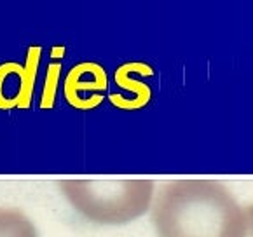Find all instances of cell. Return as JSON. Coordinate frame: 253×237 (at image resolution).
I'll return each mask as SVG.
<instances>
[{
	"label": "cell",
	"mask_w": 253,
	"mask_h": 237,
	"mask_svg": "<svg viewBox=\"0 0 253 237\" xmlns=\"http://www.w3.org/2000/svg\"><path fill=\"white\" fill-rule=\"evenodd\" d=\"M159 237H245L246 218L227 187L187 178L164 183L152 206Z\"/></svg>",
	"instance_id": "6da1fadb"
},
{
	"label": "cell",
	"mask_w": 253,
	"mask_h": 237,
	"mask_svg": "<svg viewBox=\"0 0 253 237\" xmlns=\"http://www.w3.org/2000/svg\"><path fill=\"white\" fill-rule=\"evenodd\" d=\"M63 197L86 220L98 225H124L149 211L152 180H61Z\"/></svg>",
	"instance_id": "7a4b0ae2"
},
{
	"label": "cell",
	"mask_w": 253,
	"mask_h": 237,
	"mask_svg": "<svg viewBox=\"0 0 253 237\" xmlns=\"http://www.w3.org/2000/svg\"><path fill=\"white\" fill-rule=\"evenodd\" d=\"M41 56L42 47L30 45L26 49L25 63H0V110L28 108L32 105Z\"/></svg>",
	"instance_id": "3957f363"
},
{
	"label": "cell",
	"mask_w": 253,
	"mask_h": 237,
	"mask_svg": "<svg viewBox=\"0 0 253 237\" xmlns=\"http://www.w3.org/2000/svg\"><path fill=\"white\" fill-rule=\"evenodd\" d=\"M108 75L96 61H81L65 75L63 96L75 110H94L105 100Z\"/></svg>",
	"instance_id": "277c9868"
},
{
	"label": "cell",
	"mask_w": 253,
	"mask_h": 237,
	"mask_svg": "<svg viewBox=\"0 0 253 237\" xmlns=\"http://www.w3.org/2000/svg\"><path fill=\"white\" fill-rule=\"evenodd\" d=\"M154 75V68L142 61L124 63L114 72V82L121 93H112L108 96L112 107L121 110H138L143 108L152 98V89L142 79Z\"/></svg>",
	"instance_id": "5b68a950"
},
{
	"label": "cell",
	"mask_w": 253,
	"mask_h": 237,
	"mask_svg": "<svg viewBox=\"0 0 253 237\" xmlns=\"http://www.w3.org/2000/svg\"><path fill=\"white\" fill-rule=\"evenodd\" d=\"M0 237H39L37 227L14 207H0Z\"/></svg>",
	"instance_id": "8992f818"
},
{
	"label": "cell",
	"mask_w": 253,
	"mask_h": 237,
	"mask_svg": "<svg viewBox=\"0 0 253 237\" xmlns=\"http://www.w3.org/2000/svg\"><path fill=\"white\" fill-rule=\"evenodd\" d=\"M60 79H61V61H54V59H52L51 63L47 65L44 85H42L41 103H39V107H41V108L49 110V108L54 107L56 96H58V85H60Z\"/></svg>",
	"instance_id": "52a82bcc"
},
{
	"label": "cell",
	"mask_w": 253,
	"mask_h": 237,
	"mask_svg": "<svg viewBox=\"0 0 253 237\" xmlns=\"http://www.w3.org/2000/svg\"><path fill=\"white\" fill-rule=\"evenodd\" d=\"M243 211H245V218H246L245 237H253V204H252V206L243 207Z\"/></svg>",
	"instance_id": "ba28073f"
}]
</instances>
